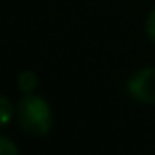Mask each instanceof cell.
Here are the masks:
<instances>
[{
  "instance_id": "cell-1",
  "label": "cell",
  "mask_w": 155,
  "mask_h": 155,
  "mask_svg": "<svg viewBox=\"0 0 155 155\" xmlns=\"http://www.w3.org/2000/svg\"><path fill=\"white\" fill-rule=\"evenodd\" d=\"M17 120L20 128L31 137H42L51 130L53 115L48 102L37 95L26 93L17 104Z\"/></svg>"
},
{
  "instance_id": "cell-2",
  "label": "cell",
  "mask_w": 155,
  "mask_h": 155,
  "mask_svg": "<svg viewBox=\"0 0 155 155\" xmlns=\"http://www.w3.org/2000/svg\"><path fill=\"white\" fill-rule=\"evenodd\" d=\"M126 88L131 99L144 104H155V68H142L135 71L128 79Z\"/></svg>"
},
{
  "instance_id": "cell-3",
  "label": "cell",
  "mask_w": 155,
  "mask_h": 155,
  "mask_svg": "<svg viewBox=\"0 0 155 155\" xmlns=\"http://www.w3.org/2000/svg\"><path fill=\"white\" fill-rule=\"evenodd\" d=\"M37 86H38V79H37V75H35L33 71L26 69V71H22V73L18 75V88H20L24 93H31Z\"/></svg>"
},
{
  "instance_id": "cell-4",
  "label": "cell",
  "mask_w": 155,
  "mask_h": 155,
  "mask_svg": "<svg viewBox=\"0 0 155 155\" xmlns=\"http://www.w3.org/2000/svg\"><path fill=\"white\" fill-rule=\"evenodd\" d=\"M0 106H2V126H8L9 120H11V115H13L15 111H13L11 102L8 101V97H2V99H0Z\"/></svg>"
},
{
  "instance_id": "cell-5",
  "label": "cell",
  "mask_w": 155,
  "mask_h": 155,
  "mask_svg": "<svg viewBox=\"0 0 155 155\" xmlns=\"http://www.w3.org/2000/svg\"><path fill=\"white\" fill-rule=\"evenodd\" d=\"M146 35H148V38L155 44V8L150 11V15H148V18H146Z\"/></svg>"
},
{
  "instance_id": "cell-6",
  "label": "cell",
  "mask_w": 155,
  "mask_h": 155,
  "mask_svg": "<svg viewBox=\"0 0 155 155\" xmlns=\"http://www.w3.org/2000/svg\"><path fill=\"white\" fill-rule=\"evenodd\" d=\"M0 153L2 155H17V146H13L8 137H2L0 139Z\"/></svg>"
}]
</instances>
